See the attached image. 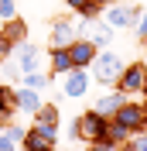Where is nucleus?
<instances>
[{"label": "nucleus", "mask_w": 147, "mask_h": 151, "mask_svg": "<svg viewBox=\"0 0 147 151\" xmlns=\"http://www.w3.org/2000/svg\"><path fill=\"white\" fill-rule=\"evenodd\" d=\"M89 72H92V79H96V83L113 86V83L120 79V72H123V58H120L113 48H99V55L92 58Z\"/></svg>", "instance_id": "f257e3e1"}, {"label": "nucleus", "mask_w": 147, "mask_h": 151, "mask_svg": "<svg viewBox=\"0 0 147 151\" xmlns=\"http://www.w3.org/2000/svg\"><path fill=\"white\" fill-rule=\"evenodd\" d=\"M106 117L103 113H96V110H86V113H79V120L72 124V137L75 141H99V137H106Z\"/></svg>", "instance_id": "f03ea898"}, {"label": "nucleus", "mask_w": 147, "mask_h": 151, "mask_svg": "<svg viewBox=\"0 0 147 151\" xmlns=\"http://www.w3.org/2000/svg\"><path fill=\"white\" fill-rule=\"evenodd\" d=\"M140 4H106L103 7V21L106 24H113L116 31H127V28H133L137 24V17H140Z\"/></svg>", "instance_id": "7ed1b4c3"}, {"label": "nucleus", "mask_w": 147, "mask_h": 151, "mask_svg": "<svg viewBox=\"0 0 147 151\" xmlns=\"http://www.w3.org/2000/svg\"><path fill=\"white\" fill-rule=\"evenodd\" d=\"M144 83H147V62H130V65H123V72H120V79H116V86L123 89L127 96H133V93H144Z\"/></svg>", "instance_id": "20e7f679"}, {"label": "nucleus", "mask_w": 147, "mask_h": 151, "mask_svg": "<svg viewBox=\"0 0 147 151\" xmlns=\"http://www.w3.org/2000/svg\"><path fill=\"white\" fill-rule=\"evenodd\" d=\"M65 79V96H69V100H82L86 93H89V83H92V72L89 69H82V65H75V69H69V72L62 76Z\"/></svg>", "instance_id": "39448f33"}, {"label": "nucleus", "mask_w": 147, "mask_h": 151, "mask_svg": "<svg viewBox=\"0 0 147 151\" xmlns=\"http://www.w3.org/2000/svg\"><path fill=\"white\" fill-rule=\"evenodd\" d=\"M75 38H79L75 21H69V17H55L51 21V31H48V45L51 48H69Z\"/></svg>", "instance_id": "423d86ee"}, {"label": "nucleus", "mask_w": 147, "mask_h": 151, "mask_svg": "<svg viewBox=\"0 0 147 151\" xmlns=\"http://www.w3.org/2000/svg\"><path fill=\"white\" fill-rule=\"evenodd\" d=\"M113 120H120L127 131H133V134L147 131V113H144V103H130V100H127V103L116 110V117H113Z\"/></svg>", "instance_id": "0eeeda50"}, {"label": "nucleus", "mask_w": 147, "mask_h": 151, "mask_svg": "<svg viewBox=\"0 0 147 151\" xmlns=\"http://www.w3.org/2000/svg\"><path fill=\"white\" fill-rule=\"evenodd\" d=\"M58 144V131H45V127H38L31 124L28 131H24V151H41V148H55Z\"/></svg>", "instance_id": "6e6552de"}, {"label": "nucleus", "mask_w": 147, "mask_h": 151, "mask_svg": "<svg viewBox=\"0 0 147 151\" xmlns=\"http://www.w3.org/2000/svg\"><path fill=\"white\" fill-rule=\"evenodd\" d=\"M69 55H72V65L89 69L92 58L99 55V48H96V41H92V38H75L72 45H69Z\"/></svg>", "instance_id": "1a4fd4ad"}, {"label": "nucleus", "mask_w": 147, "mask_h": 151, "mask_svg": "<svg viewBox=\"0 0 147 151\" xmlns=\"http://www.w3.org/2000/svg\"><path fill=\"white\" fill-rule=\"evenodd\" d=\"M14 58H17L21 72H34V69H41V52H38L34 41H21V45L14 48Z\"/></svg>", "instance_id": "9d476101"}, {"label": "nucleus", "mask_w": 147, "mask_h": 151, "mask_svg": "<svg viewBox=\"0 0 147 151\" xmlns=\"http://www.w3.org/2000/svg\"><path fill=\"white\" fill-rule=\"evenodd\" d=\"M24 131L28 127H21V124H0V151H17L24 144Z\"/></svg>", "instance_id": "9b49d317"}, {"label": "nucleus", "mask_w": 147, "mask_h": 151, "mask_svg": "<svg viewBox=\"0 0 147 151\" xmlns=\"http://www.w3.org/2000/svg\"><path fill=\"white\" fill-rule=\"evenodd\" d=\"M123 103H127V93H123V89H116V93H106V96H99V100L92 103V110H96V113H103L106 120H113V117H116V110H120Z\"/></svg>", "instance_id": "f8f14e48"}, {"label": "nucleus", "mask_w": 147, "mask_h": 151, "mask_svg": "<svg viewBox=\"0 0 147 151\" xmlns=\"http://www.w3.org/2000/svg\"><path fill=\"white\" fill-rule=\"evenodd\" d=\"M28 31H31V28H28V21H21V14L0 24V35H4V38H10V45H14V48H17L21 41H28Z\"/></svg>", "instance_id": "ddd939ff"}, {"label": "nucleus", "mask_w": 147, "mask_h": 151, "mask_svg": "<svg viewBox=\"0 0 147 151\" xmlns=\"http://www.w3.org/2000/svg\"><path fill=\"white\" fill-rule=\"evenodd\" d=\"M41 93L38 89H28V86H17V110L21 113H28V117H34L38 110H41Z\"/></svg>", "instance_id": "4468645a"}, {"label": "nucleus", "mask_w": 147, "mask_h": 151, "mask_svg": "<svg viewBox=\"0 0 147 151\" xmlns=\"http://www.w3.org/2000/svg\"><path fill=\"white\" fill-rule=\"evenodd\" d=\"M34 124H38V127H45V131H58V124H62L58 106H55V103H41V110L34 113Z\"/></svg>", "instance_id": "2eb2a0df"}, {"label": "nucleus", "mask_w": 147, "mask_h": 151, "mask_svg": "<svg viewBox=\"0 0 147 151\" xmlns=\"http://www.w3.org/2000/svg\"><path fill=\"white\" fill-rule=\"evenodd\" d=\"M113 35H116V28H113V24H106V21H96L89 38L96 41V48H110V45H113Z\"/></svg>", "instance_id": "dca6fc26"}, {"label": "nucleus", "mask_w": 147, "mask_h": 151, "mask_svg": "<svg viewBox=\"0 0 147 151\" xmlns=\"http://www.w3.org/2000/svg\"><path fill=\"white\" fill-rule=\"evenodd\" d=\"M51 76H65L69 69H75L72 65V55H69V48H51Z\"/></svg>", "instance_id": "f3484780"}, {"label": "nucleus", "mask_w": 147, "mask_h": 151, "mask_svg": "<svg viewBox=\"0 0 147 151\" xmlns=\"http://www.w3.org/2000/svg\"><path fill=\"white\" fill-rule=\"evenodd\" d=\"M48 83H51V72H41V69H34V72H24V79H21V86L38 89V93H45Z\"/></svg>", "instance_id": "a211bd4d"}, {"label": "nucleus", "mask_w": 147, "mask_h": 151, "mask_svg": "<svg viewBox=\"0 0 147 151\" xmlns=\"http://www.w3.org/2000/svg\"><path fill=\"white\" fill-rule=\"evenodd\" d=\"M106 137H110L113 144H123V141H130V137H133V131H127L120 120H110V124H106Z\"/></svg>", "instance_id": "6ab92c4d"}, {"label": "nucleus", "mask_w": 147, "mask_h": 151, "mask_svg": "<svg viewBox=\"0 0 147 151\" xmlns=\"http://www.w3.org/2000/svg\"><path fill=\"white\" fill-rule=\"evenodd\" d=\"M4 76H7L10 83H21V79H24V72H21V65H17V58H14V55L4 58Z\"/></svg>", "instance_id": "aec40b11"}, {"label": "nucleus", "mask_w": 147, "mask_h": 151, "mask_svg": "<svg viewBox=\"0 0 147 151\" xmlns=\"http://www.w3.org/2000/svg\"><path fill=\"white\" fill-rule=\"evenodd\" d=\"M10 17H17V0H0V24Z\"/></svg>", "instance_id": "412c9836"}, {"label": "nucleus", "mask_w": 147, "mask_h": 151, "mask_svg": "<svg viewBox=\"0 0 147 151\" xmlns=\"http://www.w3.org/2000/svg\"><path fill=\"white\" fill-rule=\"evenodd\" d=\"M120 144H113L110 137H99V141H89V151H116Z\"/></svg>", "instance_id": "4be33fe9"}, {"label": "nucleus", "mask_w": 147, "mask_h": 151, "mask_svg": "<svg viewBox=\"0 0 147 151\" xmlns=\"http://www.w3.org/2000/svg\"><path fill=\"white\" fill-rule=\"evenodd\" d=\"M133 31H137L140 38H147V10H140V17H137V24H133Z\"/></svg>", "instance_id": "5701e85b"}, {"label": "nucleus", "mask_w": 147, "mask_h": 151, "mask_svg": "<svg viewBox=\"0 0 147 151\" xmlns=\"http://www.w3.org/2000/svg\"><path fill=\"white\" fill-rule=\"evenodd\" d=\"M89 4H92V0H65V7H69V10H75V14H82Z\"/></svg>", "instance_id": "b1692460"}, {"label": "nucleus", "mask_w": 147, "mask_h": 151, "mask_svg": "<svg viewBox=\"0 0 147 151\" xmlns=\"http://www.w3.org/2000/svg\"><path fill=\"white\" fill-rule=\"evenodd\" d=\"M130 141H133V148H137V151H147V131H140V134H133V137H130Z\"/></svg>", "instance_id": "393cba45"}, {"label": "nucleus", "mask_w": 147, "mask_h": 151, "mask_svg": "<svg viewBox=\"0 0 147 151\" xmlns=\"http://www.w3.org/2000/svg\"><path fill=\"white\" fill-rule=\"evenodd\" d=\"M7 55H14V45H10V38L0 35V58H7Z\"/></svg>", "instance_id": "a878e982"}, {"label": "nucleus", "mask_w": 147, "mask_h": 151, "mask_svg": "<svg viewBox=\"0 0 147 151\" xmlns=\"http://www.w3.org/2000/svg\"><path fill=\"white\" fill-rule=\"evenodd\" d=\"M116 151H137V148H133V141H123V144H120Z\"/></svg>", "instance_id": "bb28decb"}, {"label": "nucleus", "mask_w": 147, "mask_h": 151, "mask_svg": "<svg viewBox=\"0 0 147 151\" xmlns=\"http://www.w3.org/2000/svg\"><path fill=\"white\" fill-rule=\"evenodd\" d=\"M92 4H99V7H106V4H110V0H92Z\"/></svg>", "instance_id": "cd10ccee"}, {"label": "nucleus", "mask_w": 147, "mask_h": 151, "mask_svg": "<svg viewBox=\"0 0 147 151\" xmlns=\"http://www.w3.org/2000/svg\"><path fill=\"white\" fill-rule=\"evenodd\" d=\"M144 113H147V96H144Z\"/></svg>", "instance_id": "c85d7f7f"}, {"label": "nucleus", "mask_w": 147, "mask_h": 151, "mask_svg": "<svg viewBox=\"0 0 147 151\" xmlns=\"http://www.w3.org/2000/svg\"><path fill=\"white\" fill-rule=\"evenodd\" d=\"M41 151H55V148H41Z\"/></svg>", "instance_id": "c756f323"}, {"label": "nucleus", "mask_w": 147, "mask_h": 151, "mask_svg": "<svg viewBox=\"0 0 147 151\" xmlns=\"http://www.w3.org/2000/svg\"><path fill=\"white\" fill-rule=\"evenodd\" d=\"M144 96H147V83H144Z\"/></svg>", "instance_id": "7c9ffc66"}, {"label": "nucleus", "mask_w": 147, "mask_h": 151, "mask_svg": "<svg viewBox=\"0 0 147 151\" xmlns=\"http://www.w3.org/2000/svg\"><path fill=\"white\" fill-rule=\"evenodd\" d=\"M144 48H147V38H144Z\"/></svg>", "instance_id": "2f4dec72"}]
</instances>
